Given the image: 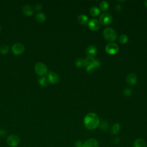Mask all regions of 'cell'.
Segmentation results:
<instances>
[{
  "mask_svg": "<svg viewBox=\"0 0 147 147\" xmlns=\"http://www.w3.org/2000/svg\"><path fill=\"white\" fill-rule=\"evenodd\" d=\"M78 21L79 23L82 25H84L88 22V17L86 15L84 14H81L79 15L78 17Z\"/></svg>",
  "mask_w": 147,
  "mask_h": 147,
  "instance_id": "obj_17",
  "label": "cell"
},
{
  "mask_svg": "<svg viewBox=\"0 0 147 147\" xmlns=\"http://www.w3.org/2000/svg\"><path fill=\"white\" fill-rule=\"evenodd\" d=\"M100 65V62L99 60L95 59L94 57L87 56L84 59V67L87 72H90L95 69L99 67Z\"/></svg>",
  "mask_w": 147,
  "mask_h": 147,
  "instance_id": "obj_2",
  "label": "cell"
},
{
  "mask_svg": "<svg viewBox=\"0 0 147 147\" xmlns=\"http://www.w3.org/2000/svg\"><path fill=\"white\" fill-rule=\"evenodd\" d=\"M6 134H7V132L5 130H4V129L0 130V137H4L6 136Z\"/></svg>",
  "mask_w": 147,
  "mask_h": 147,
  "instance_id": "obj_28",
  "label": "cell"
},
{
  "mask_svg": "<svg viewBox=\"0 0 147 147\" xmlns=\"http://www.w3.org/2000/svg\"><path fill=\"white\" fill-rule=\"evenodd\" d=\"M42 9V5L40 3H37L35 6V9L37 10H40Z\"/></svg>",
  "mask_w": 147,
  "mask_h": 147,
  "instance_id": "obj_30",
  "label": "cell"
},
{
  "mask_svg": "<svg viewBox=\"0 0 147 147\" xmlns=\"http://www.w3.org/2000/svg\"><path fill=\"white\" fill-rule=\"evenodd\" d=\"M103 35L104 38L110 42L115 41L117 38V34L116 32L111 28H107L105 29L103 32Z\"/></svg>",
  "mask_w": 147,
  "mask_h": 147,
  "instance_id": "obj_3",
  "label": "cell"
},
{
  "mask_svg": "<svg viewBox=\"0 0 147 147\" xmlns=\"http://www.w3.org/2000/svg\"><path fill=\"white\" fill-rule=\"evenodd\" d=\"M144 3H145V5H146V6L147 7V0L145 1H144Z\"/></svg>",
  "mask_w": 147,
  "mask_h": 147,
  "instance_id": "obj_31",
  "label": "cell"
},
{
  "mask_svg": "<svg viewBox=\"0 0 147 147\" xmlns=\"http://www.w3.org/2000/svg\"><path fill=\"white\" fill-rule=\"evenodd\" d=\"M84 126L88 130H94L99 125L100 121L98 115L94 113H89L86 115L83 121Z\"/></svg>",
  "mask_w": 147,
  "mask_h": 147,
  "instance_id": "obj_1",
  "label": "cell"
},
{
  "mask_svg": "<svg viewBox=\"0 0 147 147\" xmlns=\"http://www.w3.org/2000/svg\"><path fill=\"white\" fill-rule=\"evenodd\" d=\"M75 65L78 67H84V59L82 58H78L75 60Z\"/></svg>",
  "mask_w": 147,
  "mask_h": 147,
  "instance_id": "obj_22",
  "label": "cell"
},
{
  "mask_svg": "<svg viewBox=\"0 0 147 147\" xmlns=\"http://www.w3.org/2000/svg\"><path fill=\"white\" fill-rule=\"evenodd\" d=\"M133 147H146V144L143 139L137 138L134 141Z\"/></svg>",
  "mask_w": 147,
  "mask_h": 147,
  "instance_id": "obj_15",
  "label": "cell"
},
{
  "mask_svg": "<svg viewBox=\"0 0 147 147\" xmlns=\"http://www.w3.org/2000/svg\"><path fill=\"white\" fill-rule=\"evenodd\" d=\"M86 53L88 56L94 57L97 53V49L94 45H90L86 49Z\"/></svg>",
  "mask_w": 147,
  "mask_h": 147,
  "instance_id": "obj_13",
  "label": "cell"
},
{
  "mask_svg": "<svg viewBox=\"0 0 147 147\" xmlns=\"http://www.w3.org/2000/svg\"><path fill=\"white\" fill-rule=\"evenodd\" d=\"M35 19L38 22H43L45 21L46 17L43 13H38L35 16Z\"/></svg>",
  "mask_w": 147,
  "mask_h": 147,
  "instance_id": "obj_16",
  "label": "cell"
},
{
  "mask_svg": "<svg viewBox=\"0 0 147 147\" xmlns=\"http://www.w3.org/2000/svg\"><path fill=\"white\" fill-rule=\"evenodd\" d=\"M1 25H0V32H1Z\"/></svg>",
  "mask_w": 147,
  "mask_h": 147,
  "instance_id": "obj_32",
  "label": "cell"
},
{
  "mask_svg": "<svg viewBox=\"0 0 147 147\" xmlns=\"http://www.w3.org/2000/svg\"><path fill=\"white\" fill-rule=\"evenodd\" d=\"M98 141L95 138H89L83 142V147H98Z\"/></svg>",
  "mask_w": 147,
  "mask_h": 147,
  "instance_id": "obj_10",
  "label": "cell"
},
{
  "mask_svg": "<svg viewBox=\"0 0 147 147\" xmlns=\"http://www.w3.org/2000/svg\"><path fill=\"white\" fill-rule=\"evenodd\" d=\"M9 48L7 45H6V44L2 45L0 47V53L2 55H5L9 52Z\"/></svg>",
  "mask_w": 147,
  "mask_h": 147,
  "instance_id": "obj_23",
  "label": "cell"
},
{
  "mask_svg": "<svg viewBox=\"0 0 147 147\" xmlns=\"http://www.w3.org/2000/svg\"><path fill=\"white\" fill-rule=\"evenodd\" d=\"M38 83L41 86L46 87L49 84V80L48 78H47L44 76H42L38 79Z\"/></svg>",
  "mask_w": 147,
  "mask_h": 147,
  "instance_id": "obj_18",
  "label": "cell"
},
{
  "mask_svg": "<svg viewBox=\"0 0 147 147\" xmlns=\"http://www.w3.org/2000/svg\"><path fill=\"white\" fill-rule=\"evenodd\" d=\"M119 48L115 43H109L105 47L106 52L109 55H114L118 52Z\"/></svg>",
  "mask_w": 147,
  "mask_h": 147,
  "instance_id": "obj_7",
  "label": "cell"
},
{
  "mask_svg": "<svg viewBox=\"0 0 147 147\" xmlns=\"http://www.w3.org/2000/svg\"><path fill=\"white\" fill-rule=\"evenodd\" d=\"M90 14L93 16V17H96L99 15V14L100 13V10L99 9L98 7H96V6H94V7H92L90 9Z\"/></svg>",
  "mask_w": 147,
  "mask_h": 147,
  "instance_id": "obj_19",
  "label": "cell"
},
{
  "mask_svg": "<svg viewBox=\"0 0 147 147\" xmlns=\"http://www.w3.org/2000/svg\"><path fill=\"white\" fill-rule=\"evenodd\" d=\"M132 93H133V90L131 88L126 87L123 91V95L126 96H129L131 95L132 94Z\"/></svg>",
  "mask_w": 147,
  "mask_h": 147,
  "instance_id": "obj_25",
  "label": "cell"
},
{
  "mask_svg": "<svg viewBox=\"0 0 147 147\" xmlns=\"http://www.w3.org/2000/svg\"><path fill=\"white\" fill-rule=\"evenodd\" d=\"M109 127V124L106 121H102L100 125V127L102 130H105Z\"/></svg>",
  "mask_w": 147,
  "mask_h": 147,
  "instance_id": "obj_26",
  "label": "cell"
},
{
  "mask_svg": "<svg viewBox=\"0 0 147 147\" xmlns=\"http://www.w3.org/2000/svg\"><path fill=\"white\" fill-rule=\"evenodd\" d=\"M48 79L49 82L52 84L57 83L59 80V76L53 72H50L48 75Z\"/></svg>",
  "mask_w": 147,
  "mask_h": 147,
  "instance_id": "obj_12",
  "label": "cell"
},
{
  "mask_svg": "<svg viewBox=\"0 0 147 147\" xmlns=\"http://www.w3.org/2000/svg\"><path fill=\"white\" fill-rule=\"evenodd\" d=\"M22 11L25 15L28 16H30L33 14L34 10L32 6H31L30 5H25L22 7Z\"/></svg>",
  "mask_w": 147,
  "mask_h": 147,
  "instance_id": "obj_14",
  "label": "cell"
},
{
  "mask_svg": "<svg viewBox=\"0 0 147 147\" xmlns=\"http://www.w3.org/2000/svg\"><path fill=\"white\" fill-rule=\"evenodd\" d=\"M24 46L21 43H15L12 45L11 47L12 52L16 55H18L24 52Z\"/></svg>",
  "mask_w": 147,
  "mask_h": 147,
  "instance_id": "obj_8",
  "label": "cell"
},
{
  "mask_svg": "<svg viewBox=\"0 0 147 147\" xmlns=\"http://www.w3.org/2000/svg\"><path fill=\"white\" fill-rule=\"evenodd\" d=\"M34 69L37 74L41 76L46 75L48 72L47 67L45 64L41 62H38L34 66Z\"/></svg>",
  "mask_w": 147,
  "mask_h": 147,
  "instance_id": "obj_4",
  "label": "cell"
},
{
  "mask_svg": "<svg viewBox=\"0 0 147 147\" xmlns=\"http://www.w3.org/2000/svg\"><path fill=\"white\" fill-rule=\"evenodd\" d=\"M20 138L16 134H10L6 138V143L10 147H16L20 144Z\"/></svg>",
  "mask_w": 147,
  "mask_h": 147,
  "instance_id": "obj_5",
  "label": "cell"
},
{
  "mask_svg": "<svg viewBox=\"0 0 147 147\" xmlns=\"http://www.w3.org/2000/svg\"><path fill=\"white\" fill-rule=\"evenodd\" d=\"M99 6H100V9H102V10L106 11L109 9V3L107 2H106V1H102L100 2V3L99 4Z\"/></svg>",
  "mask_w": 147,
  "mask_h": 147,
  "instance_id": "obj_21",
  "label": "cell"
},
{
  "mask_svg": "<svg viewBox=\"0 0 147 147\" xmlns=\"http://www.w3.org/2000/svg\"><path fill=\"white\" fill-rule=\"evenodd\" d=\"M113 21V18L111 16L107 13H103L99 17V22L103 25H110Z\"/></svg>",
  "mask_w": 147,
  "mask_h": 147,
  "instance_id": "obj_6",
  "label": "cell"
},
{
  "mask_svg": "<svg viewBox=\"0 0 147 147\" xmlns=\"http://www.w3.org/2000/svg\"><path fill=\"white\" fill-rule=\"evenodd\" d=\"M137 81V77L134 73H130L126 76V82L130 85H134Z\"/></svg>",
  "mask_w": 147,
  "mask_h": 147,
  "instance_id": "obj_11",
  "label": "cell"
},
{
  "mask_svg": "<svg viewBox=\"0 0 147 147\" xmlns=\"http://www.w3.org/2000/svg\"><path fill=\"white\" fill-rule=\"evenodd\" d=\"M120 129H121L120 125H119L118 123H115L114 124V125L112 126V128H111V132H112L113 134H117V133L119 131Z\"/></svg>",
  "mask_w": 147,
  "mask_h": 147,
  "instance_id": "obj_20",
  "label": "cell"
},
{
  "mask_svg": "<svg viewBox=\"0 0 147 147\" xmlns=\"http://www.w3.org/2000/svg\"><path fill=\"white\" fill-rule=\"evenodd\" d=\"M119 41L122 44H125L128 41V37L126 34H122L119 37Z\"/></svg>",
  "mask_w": 147,
  "mask_h": 147,
  "instance_id": "obj_24",
  "label": "cell"
},
{
  "mask_svg": "<svg viewBox=\"0 0 147 147\" xmlns=\"http://www.w3.org/2000/svg\"><path fill=\"white\" fill-rule=\"evenodd\" d=\"M88 26L90 30L96 31L100 28V22L96 19H91L88 22Z\"/></svg>",
  "mask_w": 147,
  "mask_h": 147,
  "instance_id": "obj_9",
  "label": "cell"
},
{
  "mask_svg": "<svg viewBox=\"0 0 147 147\" xmlns=\"http://www.w3.org/2000/svg\"><path fill=\"white\" fill-rule=\"evenodd\" d=\"M83 143L80 140H78L75 143L76 147H83Z\"/></svg>",
  "mask_w": 147,
  "mask_h": 147,
  "instance_id": "obj_29",
  "label": "cell"
},
{
  "mask_svg": "<svg viewBox=\"0 0 147 147\" xmlns=\"http://www.w3.org/2000/svg\"><path fill=\"white\" fill-rule=\"evenodd\" d=\"M115 10L118 13L120 12L122 10V6H121V5L120 4L116 5L115 6Z\"/></svg>",
  "mask_w": 147,
  "mask_h": 147,
  "instance_id": "obj_27",
  "label": "cell"
}]
</instances>
